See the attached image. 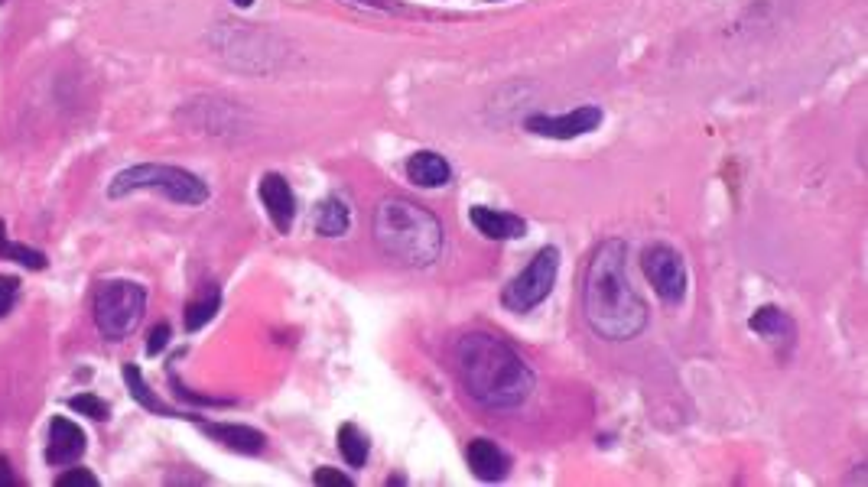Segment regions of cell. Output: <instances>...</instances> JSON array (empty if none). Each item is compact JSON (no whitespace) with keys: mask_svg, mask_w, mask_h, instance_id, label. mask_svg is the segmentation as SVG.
<instances>
[{"mask_svg":"<svg viewBox=\"0 0 868 487\" xmlns=\"http://www.w3.org/2000/svg\"><path fill=\"white\" fill-rule=\"evenodd\" d=\"M582 312L592 332L605 341H631L644 332L647 306L628 276V250L621 241L595 247L582 283Z\"/></svg>","mask_w":868,"mask_h":487,"instance_id":"cell-1","label":"cell"},{"mask_svg":"<svg viewBox=\"0 0 868 487\" xmlns=\"http://www.w3.org/2000/svg\"><path fill=\"white\" fill-rule=\"evenodd\" d=\"M456 367L472 400L488 410H514L534 390V374L521 354L488 332H469L459 338Z\"/></svg>","mask_w":868,"mask_h":487,"instance_id":"cell-2","label":"cell"},{"mask_svg":"<svg viewBox=\"0 0 868 487\" xmlns=\"http://www.w3.org/2000/svg\"><path fill=\"white\" fill-rule=\"evenodd\" d=\"M374 241L400 267H430L443 254V225L410 199H384L374 212Z\"/></svg>","mask_w":868,"mask_h":487,"instance_id":"cell-3","label":"cell"},{"mask_svg":"<svg viewBox=\"0 0 868 487\" xmlns=\"http://www.w3.org/2000/svg\"><path fill=\"white\" fill-rule=\"evenodd\" d=\"M131 192H163L166 199L176 205H202L209 202V186L186 173L179 166H157V163H144V166H131L111 179L108 195L111 199H124Z\"/></svg>","mask_w":868,"mask_h":487,"instance_id":"cell-4","label":"cell"},{"mask_svg":"<svg viewBox=\"0 0 868 487\" xmlns=\"http://www.w3.org/2000/svg\"><path fill=\"white\" fill-rule=\"evenodd\" d=\"M147 312V293L131 280H108L95 293V325L108 341H124Z\"/></svg>","mask_w":868,"mask_h":487,"instance_id":"cell-5","label":"cell"},{"mask_svg":"<svg viewBox=\"0 0 868 487\" xmlns=\"http://www.w3.org/2000/svg\"><path fill=\"white\" fill-rule=\"evenodd\" d=\"M556 273H560V250L556 247H543L537 250V257L527 263V267L514 276V280L504 286L501 302L508 312H530L537 309L543 299L553 293Z\"/></svg>","mask_w":868,"mask_h":487,"instance_id":"cell-6","label":"cell"},{"mask_svg":"<svg viewBox=\"0 0 868 487\" xmlns=\"http://www.w3.org/2000/svg\"><path fill=\"white\" fill-rule=\"evenodd\" d=\"M641 270L644 276L651 280L654 293L670 302V306H677V302H683L686 296V267H683V257L677 254L673 247L667 244H654L644 250L641 257Z\"/></svg>","mask_w":868,"mask_h":487,"instance_id":"cell-7","label":"cell"},{"mask_svg":"<svg viewBox=\"0 0 868 487\" xmlns=\"http://www.w3.org/2000/svg\"><path fill=\"white\" fill-rule=\"evenodd\" d=\"M602 124V111L595 104H582L576 111L566 114H534L527 117V130L537 137H550V140H576L582 134H592L595 127Z\"/></svg>","mask_w":868,"mask_h":487,"instance_id":"cell-8","label":"cell"},{"mask_svg":"<svg viewBox=\"0 0 868 487\" xmlns=\"http://www.w3.org/2000/svg\"><path fill=\"white\" fill-rule=\"evenodd\" d=\"M257 192H261V202L267 208L270 221H274V228L287 234L293 228V218H296V195L290 189V182L277 173H267V176H261Z\"/></svg>","mask_w":868,"mask_h":487,"instance_id":"cell-9","label":"cell"},{"mask_svg":"<svg viewBox=\"0 0 868 487\" xmlns=\"http://www.w3.org/2000/svg\"><path fill=\"white\" fill-rule=\"evenodd\" d=\"M85 432L72 423V419L66 416H56L53 423H49V449H46V458L59 468L66 465H75L79 458L85 455Z\"/></svg>","mask_w":868,"mask_h":487,"instance_id":"cell-10","label":"cell"},{"mask_svg":"<svg viewBox=\"0 0 868 487\" xmlns=\"http://www.w3.org/2000/svg\"><path fill=\"white\" fill-rule=\"evenodd\" d=\"M465 458H469V468L478 481H501L511 471V458L491 439H472L469 449H465Z\"/></svg>","mask_w":868,"mask_h":487,"instance_id":"cell-11","label":"cell"},{"mask_svg":"<svg viewBox=\"0 0 868 487\" xmlns=\"http://www.w3.org/2000/svg\"><path fill=\"white\" fill-rule=\"evenodd\" d=\"M469 221L491 241H514V238H524V231H527L524 218L498 212V208H485V205H475L469 212Z\"/></svg>","mask_w":868,"mask_h":487,"instance_id":"cell-12","label":"cell"},{"mask_svg":"<svg viewBox=\"0 0 868 487\" xmlns=\"http://www.w3.org/2000/svg\"><path fill=\"white\" fill-rule=\"evenodd\" d=\"M202 432L215 442H222L225 449L241 452V455H261L267 449L264 432H257L251 426H235V423H205Z\"/></svg>","mask_w":868,"mask_h":487,"instance_id":"cell-13","label":"cell"},{"mask_svg":"<svg viewBox=\"0 0 868 487\" xmlns=\"http://www.w3.org/2000/svg\"><path fill=\"white\" fill-rule=\"evenodd\" d=\"M407 176H410L413 186H420V189H439L452 179V169L439 153L420 150L407 160Z\"/></svg>","mask_w":868,"mask_h":487,"instance_id":"cell-14","label":"cell"},{"mask_svg":"<svg viewBox=\"0 0 868 487\" xmlns=\"http://www.w3.org/2000/svg\"><path fill=\"white\" fill-rule=\"evenodd\" d=\"M748 328H751V332H758L761 338L774 341V345H781V341H787L790 335H794V325H790V319L777 306H761L748 319Z\"/></svg>","mask_w":868,"mask_h":487,"instance_id":"cell-15","label":"cell"},{"mask_svg":"<svg viewBox=\"0 0 868 487\" xmlns=\"http://www.w3.org/2000/svg\"><path fill=\"white\" fill-rule=\"evenodd\" d=\"M124 380H127V387H131V397L144 406V410H150V413H160V416H173V419H183V413L179 410H173V406H166L157 393H153L150 387H147V380H144V374H140V367H134V364H124Z\"/></svg>","mask_w":868,"mask_h":487,"instance_id":"cell-16","label":"cell"},{"mask_svg":"<svg viewBox=\"0 0 868 487\" xmlns=\"http://www.w3.org/2000/svg\"><path fill=\"white\" fill-rule=\"evenodd\" d=\"M348 225H352V212H348V205L342 199H326L319 205L316 212V231L326 234V238H342V234L348 231Z\"/></svg>","mask_w":868,"mask_h":487,"instance_id":"cell-17","label":"cell"},{"mask_svg":"<svg viewBox=\"0 0 868 487\" xmlns=\"http://www.w3.org/2000/svg\"><path fill=\"white\" fill-rule=\"evenodd\" d=\"M218 306H222V293H218L215 286H205V293L199 299H192L186 312H183V328L186 332H199V328H205L212 319Z\"/></svg>","mask_w":868,"mask_h":487,"instance_id":"cell-18","label":"cell"},{"mask_svg":"<svg viewBox=\"0 0 868 487\" xmlns=\"http://www.w3.org/2000/svg\"><path fill=\"white\" fill-rule=\"evenodd\" d=\"M0 257L4 260H14L20 267H30V270H43L46 267V254L43 250H33L30 244H17L7 238V225L0 221Z\"/></svg>","mask_w":868,"mask_h":487,"instance_id":"cell-19","label":"cell"},{"mask_svg":"<svg viewBox=\"0 0 868 487\" xmlns=\"http://www.w3.org/2000/svg\"><path fill=\"white\" fill-rule=\"evenodd\" d=\"M339 452L352 468H361L368 462V436L355 423H345L339 429Z\"/></svg>","mask_w":868,"mask_h":487,"instance_id":"cell-20","label":"cell"},{"mask_svg":"<svg viewBox=\"0 0 868 487\" xmlns=\"http://www.w3.org/2000/svg\"><path fill=\"white\" fill-rule=\"evenodd\" d=\"M69 406H72L75 413L98 419V423H101V419H108V403H105V400H98V397H92V393H82V397H72Z\"/></svg>","mask_w":868,"mask_h":487,"instance_id":"cell-21","label":"cell"},{"mask_svg":"<svg viewBox=\"0 0 868 487\" xmlns=\"http://www.w3.org/2000/svg\"><path fill=\"white\" fill-rule=\"evenodd\" d=\"M17 293H20L17 276H0V319H4V315H10V309H14Z\"/></svg>","mask_w":868,"mask_h":487,"instance_id":"cell-22","label":"cell"},{"mask_svg":"<svg viewBox=\"0 0 868 487\" xmlns=\"http://www.w3.org/2000/svg\"><path fill=\"white\" fill-rule=\"evenodd\" d=\"M56 484L59 487H95L98 484V478L92 475V471H82V468H72V471H66V475H59L56 478Z\"/></svg>","mask_w":868,"mask_h":487,"instance_id":"cell-23","label":"cell"},{"mask_svg":"<svg viewBox=\"0 0 868 487\" xmlns=\"http://www.w3.org/2000/svg\"><path fill=\"white\" fill-rule=\"evenodd\" d=\"M166 345H170V325L163 322V325H157V328H153V332H150V341H147V354H160Z\"/></svg>","mask_w":868,"mask_h":487,"instance_id":"cell-24","label":"cell"},{"mask_svg":"<svg viewBox=\"0 0 868 487\" xmlns=\"http://www.w3.org/2000/svg\"><path fill=\"white\" fill-rule=\"evenodd\" d=\"M313 481L316 484H329V487H348V484H352V478L342 475V471H335V468H319Z\"/></svg>","mask_w":868,"mask_h":487,"instance_id":"cell-25","label":"cell"},{"mask_svg":"<svg viewBox=\"0 0 868 487\" xmlns=\"http://www.w3.org/2000/svg\"><path fill=\"white\" fill-rule=\"evenodd\" d=\"M0 484H17V478L10 475V465L4 462V458H0Z\"/></svg>","mask_w":868,"mask_h":487,"instance_id":"cell-26","label":"cell"},{"mask_svg":"<svg viewBox=\"0 0 868 487\" xmlns=\"http://www.w3.org/2000/svg\"><path fill=\"white\" fill-rule=\"evenodd\" d=\"M238 7H251V0H235Z\"/></svg>","mask_w":868,"mask_h":487,"instance_id":"cell-27","label":"cell"},{"mask_svg":"<svg viewBox=\"0 0 868 487\" xmlns=\"http://www.w3.org/2000/svg\"><path fill=\"white\" fill-rule=\"evenodd\" d=\"M491 4H498V0H491Z\"/></svg>","mask_w":868,"mask_h":487,"instance_id":"cell-28","label":"cell"}]
</instances>
